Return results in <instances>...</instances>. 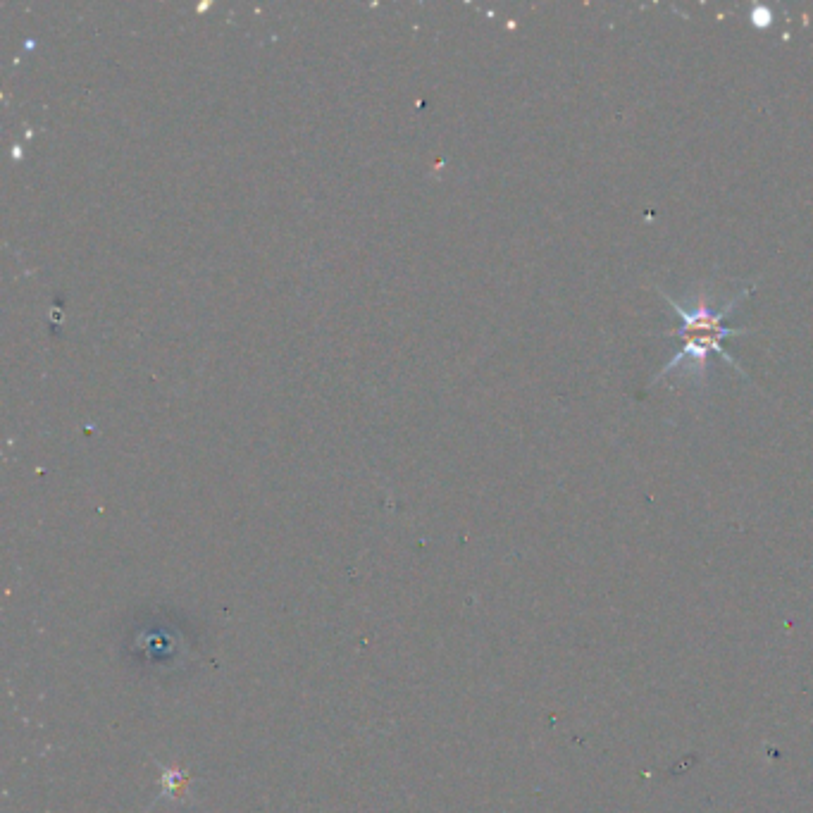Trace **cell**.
Wrapping results in <instances>:
<instances>
[{"instance_id":"cell-1","label":"cell","mask_w":813,"mask_h":813,"mask_svg":"<svg viewBox=\"0 0 813 813\" xmlns=\"http://www.w3.org/2000/svg\"><path fill=\"white\" fill-rule=\"evenodd\" d=\"M756 289L754 287H747L742 289L740 294L732 296V299L725 303L723 308H716L713 303L706 299L704 291H699L697 296H694L690 308L685 306V303L673 299V296H668L666 291H659V294L666 299V303L673 310L675 315L680 318V325L673 327V330L663 332L666 337H678L682 339V349L675 353L670 361L663 365V368L656 372L654 380L651 384L661 382L663 377L668 375V372L682 368V365H690V375L697 377L701 382L706 377V370H709V358L716 353V356H721L725 363L730 365V368H735L740 372L742 377H747V372L740 368V363L735 361V358L730 356L728 351L723 349V339L725 337H740V334H752L754 330H749V327H728L725 325V318L740 306V301L747 299L749 294Z\"/></svg>"},{"instance_id":"cell-2","label":"cell","mask_w":813,"mask_h":813,"mask_svg":"<svg viewBox=\"0 0 813 813\" xmlns=\"http://www.w3.org/2000/svg\"><path fill=\"white\" fill-rule=\"evenodd\" d=\"M749 22H752L756 29H766L775 22V12L771 5H754V8L749 10Z\"/></svg>"}]
</instances>
